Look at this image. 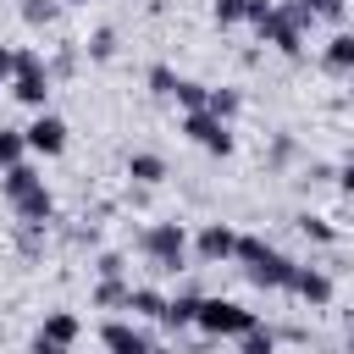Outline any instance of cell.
Returning a JSON list of instances; mask_svg holds the SVG:
<instances>
[{"label":"cell","mask_w":354,"mask_h":354,"mask_svg":"<svg viewBox=\"0 0 354 354\" xmlns=\"http://www.w3.org/2000/svg\"><path fill=\"white\" fill-rule=\"evenodd\" d=\"M216 22H243V0H216Z\"/></svg>","instance_id":"cb8c5ba5"},{"label":"cell","mask_w":354,"mask_h":354,"mask_svg":"<svg viewBox=\"0 0 354 354\" xmlns=\"http://www.w3.org/2000/svg\"><path fill=\"white\" fill-rule=\"evenodd\" d=\"M232 238H238L232 227L210 221V227L199 232V260H210V266H216V260H232Z\"/></svg>","instance_id":"8fae6325"},{"label":"cell","mask_w":354,"mask_h":354,"mask_svg":"<svg viewBox=\"0 0 354 354\" xmlns=\"http://www.w3.org/2000/svg\"><path fill=\"white\" fill-rule=\"evenodd\" d=\"M11 210H17L22 221H50V216H55V199H50V188L39 183V188L17 194V199H11Z\"/></svg>","instance_id":"30bf717a"},{"label":"cell","mask_w":354,"mask_h":354,"mask_svg":"<svg viewBox=\"0 0 354 354\" xmlns=\"http://www.w3.org/2000/svg\"><path fill=\"white\" fill-rule=\"evenodd\" d=\"M144 254H149L155 266L177 271V266H183V254H188V232H183L177 221H155V227L144 232Z\"/></svg>","instance_id":"7a4b0ae2"},{"label":"cell","mask_w":354,"mask_h":354,"mask_svg":"<svg viewBox=\"0 0 354 354\" xmlns=\"http://www.w3.org/2000/svg\"><path fill=\"white\" fill-rule=\"evenodd\" d=\"M11 94H17L22 105H33V111H44V100H50V77H44V66H28V72H11Z\"/></svg>","instance_id":"ba28073f"},{"label":"cell","mask_w":354,"mask_h":354,"mask_svg":"<svg viewBox=\"0 0 354 354\" xmlns=\"http://www.w3.org/2000/svg\"><path fill=\"white\" fill-rule=\"evenodd\" d=\"M194 326H199V332H210V337H243L249 326H260V315H254V310H243V304H232V299H199Z\"/></svg>","instance_id":"6da1fadb"},{"label":"cell","mask_w":354,"mask_h":354,"mask_svg":"<svg viewBox=\"0 0 354 354\" xmlns=\"http://www.w3.org/2000/svg\"><path fill=\"white\" fill-rule=\"evenodd\" d=\"M249 282H260V288H288V282H293V260L277 254V249H266V254L249 266Z\"/></svg>","instance_id":"8992f818"},{"label":"cell","mask_w":354,"mask_h":354,"mask_svg":"<svg viewBox=\"0 0 354 354\" xmlns=\"http://www.w3.org/2000/svg\"><path fill=\"white\" fill-rule=\"evenodd\" d=\"M205 111L216 122H227V116H238V94L232 88H205Z\"/></svg>","instance_id":"2e32d148"},{"label":"cell","mask_w":354,"mask_h":354,"mask_svg":"<svg viewBox=\"0 0 354 354\" xmlns=\"http://www.w3.org/2000/svg\"><path fill=\"white\" fill-rule=\"evenodd\" d=\"M100 304H127V288H122L116 277H105V288H100Z\"/></svg>","instance_id":"484cf974"},{"label":"cell","mask_w":354,"mask_h":354,"mask_svg":"<svg viewBox=\"0 0 354 354\" xmlns=\"http://www.w3.org/2000/svg\"><path fill=\"white\" fill-rule=\"evenodd\" d=\"M127 177H138V183H160V177H166V160H160V155H133V160H127Z\"/></svg>","instance_id":"e0dca14e"},{"label":"cell","mask_w":354,"mask_h":354,"mask_svg":"<svg viewBox=\"0 0 354 354\" xmlns=\"http://www.w3.org/2000/svg\"><path fill=\"white\" fill-rule=\"evenodd\" d=\"M22 17H28V22H50V17H55V0H28Z\"/></svg>","instance_id":"603a6c76"},{"label":"cell","mask_w":354,"mask_h":354,"mask_svg":"<svg viewBox=\"0 0 354 354\" xmlns=\"http://www.w3.org/2000/svg\"><path fill=\"white\" fill-rule=\"evenodd\" d=\"M100 337H105V348H111V354H160V348H155L138 326H127V321H111Z\"/></svg>","instance_id":"52a82bcc"},{"label":"cell","mask_w":354,"mask_h":354,"mask_svg":"<svg viewBox=\"0 0 354 354\" xmlns=\"http://www.w3.org/2000/svg\"><path fill=\"white\" fill-rule=\"evenodd\" d=\"M127 310H133V315H155V321H160L166 299H160L155 288H127Z\"/></svg>","instance_id":"9a60e30c"},{"label":"cell","mask_w":354,"mask_h":354,"mask_svg":"<svg viewBox=\"0 0 354 354\" xmlns=\"http://www.w3.org/2000/svg\"><path fill=\"white\" fill-rule=\"evenodd\" d=\"M28 155V144H22V133H11V127H0V171L6 166H17Z\"/></svg>","instance_id":"d6986e66"},{"label":"cell","mask_w":354,"mask_h":354,"mask_svg":"<svg viewBox=\"0 0 354 354\" xmlns=\"http://www.w3.org/2000/svg\"><path fill=\"white\" fill-rule=\"evenodd\" d=\"M188 111H205V83H188V77H177V88H171Z\"/></svg>","instance_id":"ffe728a7"},{"label":"cell","mask_w":354,"mask_h":354,"mask_svg":"<svg viewBox=\"0 0 354 354\" xmlns=\"http://www.w3.org/2000/svg\"><path fill=\"white\" fill-rule=\"evenodd\" d=\"M39 337H50V343H61V348H72V337H77V315H72V310H55V315H44V326H39Z\"/></svg>","instance_id":"7c38bea8"},{"label":"cell","mask_w":354,"mask_h":354,"mask_svg":"<svg viewBox=\"0 0 354 354\" xmlns=\"http://www.w3.org/2000/svg\"><path fill=\"white\" fill-rule=\"evenodd\" d=\"M22 144H28L33 155H61V149H66V122L50 116V111H39V116L22 127Z\"/></svg>","instance_id":"3957f363"},{"label":"cell","mask_w":354,"mask_h":354,"mask_svg":"<svg viewBox=\"0 0 354 354\" xmlns=\"http://www.w3.org/2000/svg\"><path fill=\"white\" fill-rule=\"evenodd\" d=\"M183 133H188L194 144H205L210 155H227V149H232V133H227V122H216L210 111H188V116H183Z\"/></svg>","instance_id":"277c9868"},{"label":"cell","mask_w":354,"mask_h":354,"mask_svg":"<svg viewBox=\"0 0 354 354\" xmlns=\"http://www.w3.org/2000/svg\"><path fill=\"white\" fill-rule=\"evenodd\" d=\"M11 72H17V50L0 44V83H11Z\"/></svg>","instance_id":"83f0119b"},{"label":"cell","mask_w":354,"mask_h":354,"mask_svg":"<svg viewBox=\"0 0 354 354\" xmlns=\"http://www.w3.org/2000/svg\"><path fill=\"white\" fill-rule=\"evenodd\" d=\"M232 254H238L243 266H254V260L266 254V243H260V238H232Z\"/></svg>","instance_id":"7402d4cb"},{"label":"cell","mask_w":354,"mask_h":354,"mask_svg":"<svg viewBox=\"0 0 354 354\" xmlns=\"http://www.w3.org/2000/svg\"><path fill=\"white\" fill-rule=\"evenodd\" d=\"M33 354H66L61 343H50V337H33Z\"/></svg>","instance_id":"f546056e"},{"label":"cell","mask_w":354,"mask_h":354,"mask_svg":"<svg viewBox=\"0 0 354 354\" xmlns=\"http://www.w3.org/2000/svg\"><path fill=\"white\" fill-rule=\"evenodd\" d=\"M299 227H304V238H321V243H332V238H337V232H332L326 221H315V216H304Z\"/></svg>","instance_id":"d4e9b609"},{"label":"cell","mask_w":354,"mask_h":354,"mask_svg":"<svg viewBox=\"0 0 354 354\" xmlns=\"http://www.w3.org/2000/svg\"><path fill=\"white\" fill-rule=\"evenodd\" d=\"M326 66H332V72H348V66H354V33L337 28V33L326 39Z\"/></svg>","instance_id":"5bb4252c"},{"label":"cell","mask_w":354,"mask_h":354,"mask_svg":"<svg viewBox=\"0 0 354 354\" xmlns=\"http://www.w3.org/2000/svg\"><path fill=\"white\" fill-rule=\"evenodd\" d=\"M254 28H260V33H266L282 55H299V11H277V6H271Z\"/></svg>","instance_id":"5b68a950"},{"label":"cell","mask_w":354,"mask_h":354,"mask_svg":"<svg viewBox=\"0 0 354 354\" xmlns=\"http://www.w3.org/2000/svg\"><path fill=\"white\" fill-rule=\"evenodd\" d=\"M271 348H277V337H271V332H260V326H249V332H243V354H271Z\"/></svg>","instance_id":"44dd1931"},{"label":"cell","mask_w":354,"mask_h":354,"mask_svg":"<svg viewBox=\"0 0 354 354\" xmlns=\"http://www.w3.org/2000/svg\"><path fill=\"white\" fill-rule=\"evenodd\" d=\"M293 293H304L310 304H326L332 299V277L326 271H315V266H293V282H288Z\"/></svg>","instance_id":"9c48e42d"},{"label":"cell","mask_w":354,"mask_h":354,"mask_svg":"<svg viewBox=\"0 0 354 354\" xmlns=\"http://www.w3.org/2000/svg\"><path fill=\"white\" fill-rule=\"evenodd\" d=\"M149 83H155V94H171V88H177V77H171L166 66H155V72H149Z\"/></svg>","instance_id":"4316f807"},{"label":"cell","mask_w":354,"mask_h":354,"mask_svg":"<svg viewBox=\"0 0 354 354\" xmlns=\"http://www.w3.org/2000/svg\"><path fill=\"white\" fill-rule=\"evenodd\" d=\"M39 183H44V177H39L33 166H22V160L0 171V188H6V199H17V194H28V188H39Z\"/></svg>","instance_id":"4fadbf2b"},{"label":"cell","mask_w":354,"mask_h":354,"mask_svg":"<svg viewBox=\"0 0 354 354\" xmlns=\"http://www.w3.org/2000/svg\"><path fill=\"white\" fill-rule=\"evenodd\" d=\"M111 50H116V44H111V33H94V61H105Z\"/></svg>","instance_id":"f1b7e54d"},{"label":"cell","mask_w":354,"mask_h":354,"mask_svg":"<svg viewBox=\"0 0 354 354\" xmlns=\"http://www.w3.org/2000/svg\"><path fill=\"white\" fill-rule=\"evenodd\" d=\"M194 310H199V299H194V293H183V299H166L160 321H166V326H188V321H194Z\"/></svg>","instance_id":"ac0fdd59"}]
</instances>
